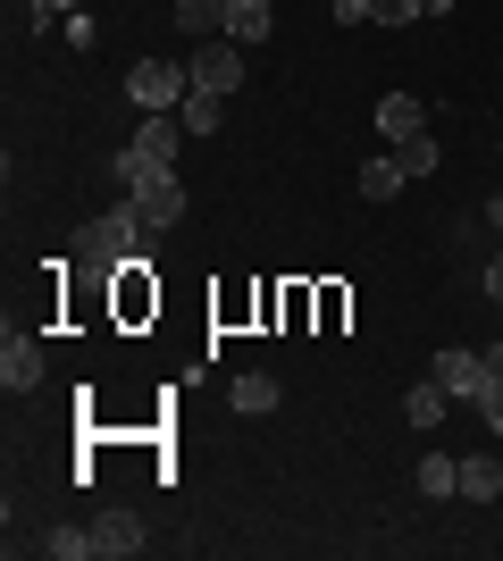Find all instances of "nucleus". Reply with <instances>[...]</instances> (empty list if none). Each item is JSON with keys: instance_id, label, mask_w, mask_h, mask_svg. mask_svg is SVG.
Here are the masks:
<instances>
[{"instance_id": "1", "label": "nucleus", "mask_w": 503, "mask_h": 561, "mask_svg": "<svg viewBox=\"0 0 503 561\" xmlns=\"http://www.w3.org/2000/svg\"><path fill=\"white\" fill-rule=\"evenodd\" d=\"M76 260L93 268V277H118V268H135V260H151V227L135 202H110L101 218H84V234H76Z\"/></svg>"}, {"instance_id": "2", "label": "nucleus", "mask_w": 503, "mask_h": 561, "mask_svg": "<svg viewBox=\"0 0 503 561\" xmlns=\"http://www.w3.org/2000/svg\"><path fill=\"white\" fill-rule=\"evenodd\" d=\"M176 151H185V117H144V126L126 135V151L110 160V176L135 185V176H151V168H176Z\"/></svg>"}, {"instance_id": "3", "label": "nucleus", "mask_w": 503, "mask_h": 561, "mask_svg": "<svg viewBox=\"0 0 503 561\" xmlns=\"http://www.w3.org/2000/svg\"><path fill=\"white\" fill-rule=\"evenodd\" d=\"M185 93H193V76H185V68H168V59L126 68V101H135L144 117H176V110H185Z\"/></svg>"}, {"instance_id": "4", "label": "nucleus", "mask_w": 503, "mask_h": 561, "mask_svg": "<svg viewBox=\"0 0 503 561\" xmlns=\"http://www.w3.org/2000/svg\"><path fill=\"white\" fill-rule=\"evenodd\" d=\"M243 68H252V50L243 43H227V34H210V43H193V59H185V76H193V93H236L243 84Z\"/></svg>"}, {"instance_id": "5", "label": "nucleus", "mask_w": 503, "mask_h": 561, "mask_svg": "<svg viewBox=\"0 0 503 561\" xmlns=\"http://www.w3.org/2000/svg\"><path fill=\"white\" fill-rule=\"evenodd\" d=\"M126 202L144 210L151 234H168L176 218H185V176H176V168H151V176H135V185H126Z\"/></svg>"}, {"instance_id": "6", "label": "nucleus", "mask_w": 503, "mask_h": 561, "mask_svg": "<svg viewBox=\"0 0 503 561\" xmlns=\"http://www.w3.org/2000/svg\"><path fill=\"white\" fill-rule=\"evenodd\" d=\"M43 377H50V360H43V335L9 328V335H0V386H9V394H34Z\"/></svg>"}, {"instance_id": "7", "label": "nucleus", "mask_w": 503, "mask_h": 561, "mask_svg": "<svg viewBox=\"0 0 503 561\" xmlns=\"http://www.w3.org/2000/svg\"><path fill=\"white\" fill-rule=\"evenodd\" d=\"M428 377H436V386H445L454 402H479V386H487V352H470V344H445V352L428 360Z\"/></svg>"}, {"instance_id": "8", "label": "nucleus", "mask_w": 503, "mask_h": 561, "mask_svg": "<svg viewBox=\"0 0 503 561\" xmlns=\"http://www.w3.org/2000/svg\"><path fill=\"white\" fill-rule=\"evenodd\" d=\"M93 545H101V561H126V553H144V545H151V528H144V512H126V503H118V512L93 519Z\"/></svg>"}, {"instance_id": "9", "label": "nucleus", "mask_w": 503, "mask_h": 561, "mask_svg": "<svg viewBox=\"0 0 503 561\" xmlns=\"http://www.w3.org/2000/svg\"><path fill=\"white\" fill-rule=\"evenodd\" d=\"M369 126H378L386 142H403V135H428V110H420V93H386Z\"/></svg>"}, {"instance_id": "10", "label": "nucleus", "mask_w": 503, "mask_h": 561, "mask_svg": "<svg viewBox=\"0 0 503 561\" xmlns=\"http://www.w3.org/2000/svg\"><path fill=\"white\" fill-rule=\"evenodd\" d=\"M227 411H243V420H268V411H277V377H268V369H243L236 386H227Z\"/></svg>"}, {"instance_id": "11", "label": "nucleus", "mask_w": 503, "mask_h": 561, "mask_svg": "<svg viewBox=\"0 0 503 561\" xmlns=\"http://www.w3.org/2000/svg\"><path fill=\"white\" fill-rule=\"evenodd\" d=\"M268 25H277V9L268 0H227V43H268Z\"/></svg>"}, {"instance_id": "12", "label": "nucleus", "mask_w": 503, "mask_h": 561, "mask_svg": "<svg viewBox=\"0 0 503 561\" xmlns=\"http://www.w3.org/2000/svg\"><path fill=\"white\" fill-rule=\"evenodd\" d=\"M445 411H454V394H445V386H436V377H420V386H411V394H403V420L420 427V436H428V427L445 420Z\"/></svg>"}, {"instance_id": "13", "label": "nucleus", "mask_w": 503, "mask_h": 561, "mask_svg": "<svg viewBox=\"0 0 503 561\" xmlns=\"http://www.w3.org/2000/svg\"><path fill=\"white\" fill-rule=\"evenodd\" d=\"M503 494V461L495 453H470V461H461V503H495Z\"/></svg>"}, {"instance_id": "14", "label": "nucleus", "mask_w": 503, "mask_h": 561, "mask_svg": "<svg viewBox=\"0 0 503 561\" xmlns=\"http://www.w3.org/2000/svg\"><path fill=\"white\" fill-rule=\"evenodd\" d=\"M403 185H411V176H403V160H395V151H378V160L361 168V202H395Z\"/></svg>"}, {"instance_id": "15", "label": "nucleus", "mask_w": 503, "mask_h": 561, "mask_svg": "<svg viewBox=\"0 0 503 561\" xmlns=\"http://www.w3.org/2000/svg\"><path fill=\"white\" fill-rule=\"evenodd\" d=\"M420 494H428V503L461 494V461H454V453H420Z\"/></svg>"}, {"instance_id": "16", "label": "nucleus", "mask_w": 503, "mask_h": 561, "mask_svg": "<svg viewBox=\"0 0 503 561\" xmlns=\"http://www.w3.org/2000/svg\"><path fill=\"white\" fill-rule=\"evenodd\" d=\"M176 25L193 43H210V34H227V0H176Z\"/></svg>"}, {"instance_id": "17", "label": "nucleus", "mask_w": 503, "mask_h": 561, "mask_svg": "<svg viewBox=\"0 0 503 561\" xmlns=\"http://www.w3.org/2000/svg\"><path fill=\"white\" fill-rule=\"evenodd\" d=\"M386 151L403 160L411 185H420V176H436V160H445V151H436V135H403V142H386Z\"/></svg>"}, {"instance_id": "18", "label": "nucleus", "mask_w": 503, "mask_h": 561, "mask_svg": "<svg viewBox=\"0 0 503 561\" xmlns=\"http://www.w3.org/2000/svg\"><path fill=\"white\" fill-rule=\"evenodd\" d=\"M43 553H50V561H101L93 519H84V528H50V537H43Z\"/></svg>"}, {"instance_id": "19", "label": "nucleus", "mask_w": 503, "mask_h": 561, "mask_svg": "<svg viewBox=\"0 0 503 561\" xmlns=\"http://www.w3.org/2000/svg\"><path fill=\"white\" fill-rule=\"evenodd\" d=\"M185 135H218V93H185Z\"/></svg>"}, {"instance_id": "20", "label": "nucleus", "mask_w": 503, "mask_h": 561, "mask_svg": "<svg viewBox=\"0 0 503 561\" xmlns=\"http://www.w3.org/2000/svg\"><path fill=\"white\" fill-rule=\"evenodd\" d=\"M487 420V436H503V369H487V386H479V402H470Z\"/></svg>"}, {"instance_id": "21", "label": "nucleus", "mask_w": 503, "mask_h": 561, "mask_svg": "<svg viewBox=\"0 0 503 561\" xmlns=\"http://www.w3.org/2000/svg\"><path fill=\"white\" fill-rule=\"evenodd\" d=\"M335 25H378V0H328Z\"/></svg>"}, {"instance_id": "22", "label": "nucleus", "mask_w": 503, "mask_h": 561, "mask_svg": "<svg viewBox=\"0 0 503 561\" xmlns=\"http://www.w3.org/2000/svg\"><path fill=\"white\" fill-rule=\"evenodd\" d=\"M59 34H68V43H76V50H93V43H101V25H93V18H84V9H76V18H59Z\"/></svg>"}, {"instance_id": "23", "label": "nucleus", "mask_w": 503, "mask_h": 561, "mask_svg": "<svg viewBox=\"0 0 503 561\" xmlns=\"http://www.w3.org/2000/svg\"><path fill=\"white\" fill-rule=\"evenodd\" d=\"M487 302H503V243L487 252Z\"/></svg>"}, {"instance_id": "24", "label": "nucleus", "mask_w": 503, "mask_h": 561, "mask_svg": "<svg viewBox=\"0 0 503 561\" xmlns=\"http://www.w3.org/2000/svg\"><path fill=\"white\" fill-rule=\"evenodd\" d=\"M487 227H495V234H503V193H487Z\"/></svg>"}, {"instance_id": "25", "label": "nucleus", "mask_w": 503, "mask_h": 561, "mask_svg": "<svg viewBox=\"0 0 503 561\" xmlns=\"http://www.w3.org/2000/svg\"><path fill=\"white\" fill-rule=\"evenodd\" d=\"M34 18H43V25H50V18H59V0H34Z\"/></svg>"}]
</instances>
